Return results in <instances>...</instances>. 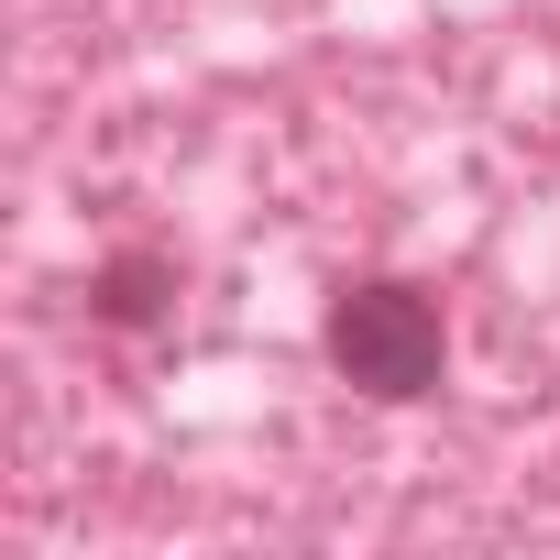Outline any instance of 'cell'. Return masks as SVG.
I'll list each match as a JSON object with an SVG mask.
<instances>
[{
  "label": "cell",
  "mask_w": 560,
  "mask_h": 560,
  "mask_svg": "<svg viewBox=\"0 0 560 560\" xmlns=\"http://www.w3.org/2000/svg\"><path fill=\"white\" fill-rule=\"evenodd\" d=\"M319 352H330V374L363 385L374 407H418V396H440V374H451V319H440L429 287H407V275H363V287L330 298Z\"/></svg>",
  "instance_id": "6da1fadb"
},
{
  "label": "cell",
  "mask_w": 560,
  "mask_h": 560,
  "mask_svg": "<svg viewBox=\"0 0 560 560\" xmlns=\"http://www.w3.org/2000/svg\"><path fill=\"white\" fill-rule=\"evenodd\" d=\"M165 298H176V253H154V242H132V253H110L89 275V319L100 330H154Z\"/></svg>",
  "instance_id": "7a4b0ae2"
}]
</instances>
